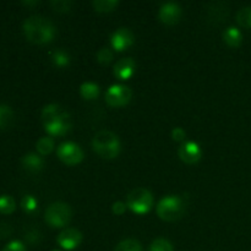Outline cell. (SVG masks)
<instances>
[{
    "instance_id": "5b68a950",
    "label": "cell",
    "mask_w": 251,
    "mask_h": 251,
    "mask_svg": "<svg viewBox=\"0 0 251 251\" xmlns=\"http://www.w3.org/2000/svg\"><path fill=\"white\" fill-rule=\"evenodd\" d=\"M126 206L137 215H145L153 206V196L147 189L136 188L127 195Z\"/></svg>"
},
{
    "instance_id": "ba28073f",
    "label": "cell",
    "mask_w": 251,
    "mask_h": 251,
    "mask_svg": "<svg viewBox=\"0 0 251 251\" xmlns=\"http://www.w3.org/2000/svg\"><path fill=\"white\" fill-rule=\"evenodd\" d=\"M132 97V92L127 86L113 85L105 93V102L110 107H123L130 102Z\"/></svg>"
},
{
    "instance_id": "9a60e30c",
    "label": "cell",
    "mask_w": 251,
    "mask_h": 251,
    "mask_svg": "<svg viewBox=\"0 0 251 251\" xmlns=\"http://www.w3.org/2000/svg\"><path fill=\"white\" fill-rule=\"evenodd\" d=\"M22 166L26 171L32 172V173H37V172H41L44 167V161L39 154L33 153V152H29L26 153L21 159Z\"/></svg>"
},
{
    "instance_id": "d6986e66",
    "label": "cell",
    "mask_w": 251,
    "mask_h": 251,
    "mask_svg": "<svg viewBox=\"0 0 251 251\" xmlns=\"http://www.w3.org/2000/svg\"><path fill=\"white\" fill-rule=\"evenodd\" d=\"M51 61L58 68H65L70 64V54L63 49H56L51 53Z\"/></svg>"
},
{
    "instance_id": "5bb4252c",
    "label": "cell",
    "mask_w": 251,
    "mask_h": 251,
    "mask_svg": "<svg viewBox=\"0 0 251 251\" xmlns=\"http://www.w3.org/2000/svg\"><path fill=\"white\" fill-rule=\"evenodd\" d=\"M135 64L132 58H123L114 65V75L119 80H127L135 71Z\"/></svg>"
},
{
    "instance_id": "d4e9b609",
    "label": "cell",
    "mask_w": 251,
    "mask_h": 251,
    "mask_svg": "<svg viewBox=\"0 0 251 251\" xmlns=\"http://www.w3.org/2000/svg\"><path fill=\"white\" fill-rule=\"evenodd\" d=\"M21 207L25 212L34 213L38 208V203H37V200L32 195H25L21 199Z\"/></svg>"
},
{
    "instance_id": "4dcf8cb0",
    "label": "cell",
    "mask_w": 251,
    "mask_h": 251,
    "mask_svg": "<svg viewBox=\"0 0 251 251\" xmlns=\"http://www.w3.org/2000/svg\"><path fill=\"white\" fill-rule=\"evenodd\" d=\"M185 136H186L185 131H184L181 127H174V129L172 130V137H173L174 141H178V142L184 141Z\"/></svg>"
},
{
    "instance_id": "6da1fadb",
    "label": "cell",
    "mask_w": 251,
    "mask_h": 251,
    "mask_svg": "<svg viewBox=\"0 0 251 251\" xmlns=\"http://www.w3.org/2000/svg\"><path fill=\"white\" fill-rule=\"evenodd\" d=\"M42 123L51 136H63L71 129V117L61 105L48 104L42 110Z\"/></svg>"
},
{
    "instance_id": "52a82bcc",
    "label": "cell",
    "mask_w": 251,
    "mask_h": 251,
    "mask_svg": "<svg viewBox=\"0 0 251 251\" xmlns=\"http://www.w3.org/2000/svg\"><path fill=\"white\" fill-rule=\"evenodd\" d=\"M59 159L68 166H76L83 159V151L75 142H64L56 151Z\"/></svg>"
},
{
    "instance_id": "277c9868",
    "label": "cell",
    "mask_w": 251,
    "mask_h": 251,
    "mask_svg": "<svg viewBox=\"0 0 251 251\" xmlns=\"http://www.w3.org/2000/svg\"><path fill=\"white\" fill-rule=\"evenodd\" d=\"M185 212V203L179 196H167L163 198L157 205V215L166 222H174L183 217Z\"/></svg>"
},
{
    "instance_id": "8fae6325",
    "label": "cell",
    "mask_w": 251,
    "mask_h": 251,
    "mask_svg": "<svg viewBox=\"0 0 251 251\" xmlns=\"http://www.w3.org/2000/svg\"><path fill=\"white\" fill-rule=\"evenodd\" d=\"M158 17L163 24L176 25L181 19V9L176 2H166L159 7Z\"/></svg>"
},
{
    "instance_id": "836d02e7",
    "label": "cell",
    "mask_w": 251,
    "mask_h": 251,
    "mask_svg": "<svg viewBox=\"0 0 251 251\" xmlns=\"http://www.w3.org/2000/svg\"><path fill=\"white\" fill-rule=\"evenodd\" d=\"M25 5H36L38 4V1H24Z\"/></svg>"
},
{
    "instance_id": "7402d4cb",
    "label": "cell",
    "mask_w": 251,
    "mask_h": 251,
    "mask_svg": "<svg viewBox=\"0 0 251 251\" xmlns=\"http://www.w3.org/2000/svg\"><path fill=\"white\" fill-rule=\"evenodd\" d=\"M237 21L242 27L251 28V6H245L238 11Z\"/></svg>"
},
{
    "instance_id": "f546056e",
    "label": "cell",
    "mask_w": 251,
    "mask_h": 251,
    "mask_svg": "<svg viewBox=\"0 0 251 251\" xmlns=\"http://www.w3.org/2000/svg\"><path fill=\"white\" fill-rule=\"evenodd\" d=\"M112 210H113V213H114V215H117V216L124 215V212L126 211V203L122 202V201H117V202L113 203Z\"/></svg>"
},
{
    "instance_id": "e0dca14e",
    "label": "cell",
    "mask_w": 251,
    "mask_h": 251,
    "mask_svg": "<svg viewBox=\"0 0 251 251\" xmlns=\"http://www.w3.org/2000/svg\"><path fill=\"white\" fill-rule=\"evenodd\" d=\"M15 114L6 104H0V129H6L14 124Z\"/></svg>"
},
{
    "instance_id": "d6a6232c",
    "label": "cell",
    "mask_w": 251,
    "mask_h": 251,
    "mask_svg": "<svg viewBox=\"0 0 251 251\" xmlns=\"http://www.w3.org/2000/svg\"><path fill=\"white\" fill-rule=\"evenodd\" d=\"M26 238L29 243H36L39 238V233L36 232V230H32V232L27 233Z\"/></svg>"
},
{
    "instance_id": "4316f807",
    "label": "cell",
    "mask_w": 251,
    "mask_h": 251,
    "mask_svg": "<svg viewBox=\"0 0 251 251\" xmlns=\"http://www.w3.org/2000/svg\"><path fill=\"white\" fill-rule=\"evenodd\" d=\"M74 2L70 0H53L50 1V6L53 7V10L58 12H69L73 7Z\"/></svg>"
},
{
    "instance_id": "e575fe53",
    "label": "cell",
    "mask_w": 251,
    "mask_h": 251,
    "mask_svg": "<svg viewBox=\"0 0 251 251\" xmlns=\"http://www.w3.org/2000/svg\"><path fill=\"white\" fill-rule=\"evenodd\" d=\"M53 251H58V250H53Z\"/></svg>"
},
{
    "instance_id": "44dd1931",
    "label": "cell",
    "mask_w": 251,
    "mask_h": 251,
    "mask_svg": "<svg viewBox=\"0 0 251 251\" xmlns=\"http://www.w3.org/2000/svg\"><path fill=\"white\" fill-rule=\"evenodd\" d=\"M119 5L117 0H95L92 2L93 9L97 12H110Z\"/></svg>"
},
{
    "instance_id": "7c38bea8",
    "label": "cell",
    "mask_w": 251,
    "mask_h": 251,
    "mask_svg": "<svg viewBox=\"0 0 251 251\" xmlns=\"http://www.w3.org/2000/svg\"><path fill=\"white\" fill-rule=\"evenodd\" d=\"M58 244L65 250H74L82 242V234L75 228H68L63 230L58 237Z\"/></svg>"
},
{
    "instance_id": "3957f363",
    "label": "cell",
    "mask_w": 251,
    "mask_h": 251,
    "mask_svg": "<svg viewBox=\"0 0 251 251\" xmlns=\"http://www.w3.org/2000/svg\"><path fill=\"white\" fill-rule=\"evenodd\" d=\"M92 149L102 158L113 159L119 156L122 145L114 132L102 130L93 137Z\"/></svg>"
},
{
    "instance_id": "8992f818",
    "label": "cell",
    "mask_w": 251,
    "mask_h": 251,
    "mask_svg": "<svg viewBox=\"0 0 251 251\" xmlns=\"http://www.w3.org/2000/svg\"><path fill=\"white\" fill-rule=\"evenodd\" d=\"M73 211L65 202H54L46 210V222L53 228H63L71 221Z\"/></svg>"
},
{
    "instance_id": "f1b7e54d",
    "label": "cell",
    "mask_w": 251,
    "mask_h": 251,
    "mask_svg": "<svg viewBox=\"0 0 251 251\" xmlns=\"http://www.w3.org/2000/svg\"><path fill=\"white\" fill-rule=\"evenodd\" d=\"M1 251H27V249L20 240H12Z\"/></svg>"
},
{
    "instance_id": "30bf717a",
    "label": "cell",
    "mask_w": 251,
    "mask_h": 251,
    "mask_svg": "<svg viewBox=\"0 0 251 251\" xmlns=\"http://www.w3.org/2000/svg\"><path fill=\"white\" fill-rule=\"evenodd\" d=\"M178 156L184 163L194 164L198 163L202 156V151L199 144L194 141H188L181 144V146L178 150Z\"/></svg>"
},
{
    "instance_id": "9c48e42d",
    "label": "cell",
    "mask_w": 251,
    "mask_h": 251,
    "mask_svg": "<svg viewBox=\"0 0 251 251\" xmlns=\"http://www.w3.org/2000/svg\"><path fill=\"white\" fill-rule=\"evenodd\" d=\"M205 14L206 19H207L206 21L217 25L226 21V19L228 17V14H229V7H228L227 2H211V4H208L207 6H206Z\"/></svg>"
},
{
    "instance_id": "7a4b0ae2",
    "label": "cell",
    "mask_w": 251,
    "mask_h": 251,
    "mask_svg": "<svg viewBox=\"0 0 251 251\" xmlns=\"http://www.w3.org/2000/svg\"><path fill=\"white\" fill-rule=\"evenodd\" d=\"M25 36L29 42L36 44L49 43L55 37V26L53 22L42 15H33L25 20Z\"/></svg>"
},
{
    "instance_id": "4fadbf2b",
    "label": "cell",
    "mask_w": 251,
    "mask_h": 251,
    "mask_svg": "<svg viewBox=\"0 0 251 251\" xmlns=\"http://www.w3.org/2000/svg\"><path fill=\"white\" fill-rule=\"evenodd\" d=\"M110 43L115 50H124V49L129 48L132 43H134V34L131 31L127 28H119L113 33L112 38H110Z\"/></svg>"
},
{
    "instance_id": "83f0119b",
    "label": "cell",
    "mask_w": 251,
    "mask_h": 251,
    "mask_svg": "<svg viewBox=\"0 0 251 251\" xmlns=\"http://www.w3.org/2000/svg\"><path fill=\"white\" fill-rule=\"evenodd\" d=\"M97 60L102 65H108L113 60V51L109 48H102L97 51Z\"/></svg>"
},
{
    "instance_id": "ffe728a7",
    "label": "cell",
    "mask_w": 251,
    "mask_h": 251,
    "mask_svg": "<svg viewBox=\"0 0 251 251\" xmlns=\"http://www.w3.org/2000/svg\"><path fill=\"white\" fill-rule=\"evenodd\" d=\"M36 149L37 151L39 152V154L47 156V154H49L54 150V140L49 136L41 137V139L37 141Z\"/></svg>"
},
{
    "instance_id": "ac0fdd59",
    "label": "cell",
    "mask_w": 251,
    "mask_h": 251,
    "mask_svg": "<svg viewBox=\"0 0 251 251\" xmlns=\"http://www.w3.org/2000/svg\"><path fill=\"white\" fill-rule=\"evenodd\" d=\"M80 93L85 100H96L100 95V87L95 82H85L81 85Z\"/></svg>"
},
{
    "instance_id": "2e32d148",
    "label": "cell",
    "mask_w": 251,
    "mask_h": 251,
    "mask_svg": "<svg viewBox=\"0 0 251 251\" xmlns=\"http://www.w3.org/2000/svg\"><path fill=\"white\" fill-rule=\"evenodd\" d=\"M223 39L226 43L232 48H238L242 46L243 43V34L237 27H228L225 32H223Z\"/></svg>"
},
{
    "instance_id": "cb8c5ba5",
    "label": "cell",
    "mask_w": 251,
    "mask_h": 251,
    "mask_svg": "<svg viewBox=\"0 0 251 251\" xmlns=\"http://www.w3.org/2000/svg\"><path fill=\"white\" fill-rule=\"evenodd\" d=\"M114 251H142V247L137 240L126 239L120 242Z\"/></svg>"
},
{
    "instance_id": "1f68e13d",
    "label": "cell",
    "mask_w": 251,
    "mask_h": 251,
    "mask_svg": "<svg viewBox=\"0 0 251 251\" xmlns=\"http://www.w3.org/2000/svg\"><path fill=\"white\" fill-rule=\"evenodd\" d=\"M10 233H11V227H10V225L0 222V237H7Z\"/></svg>"
},
{
    "instance_id": "603a6c76",
    "label": "cell",
    "mask_w": 251,
    "mask_h": 251,
    "mask_svg": "<svg viewBox=\"0 0 251 251\" xmlns=\"http://www.w3.org/2000/svg\"><path fill=\"white\" fill-rule=\"evenodd\" d=\"M16 207V202H15L14 198L10 195H1L0 196V212L9 215Z\"/></svg>"
},
{
    "instance_id": "484cf974",
    "label": "cell",
    "mask_w": 251,
    "mask_h": 251,
    "mask_svg": "<svg viewBox=\"0 0 251 251\" xmlns=\"http://www.w3.org/2000/svg\"><path fill=\"white\" fill-rule=\"evenodd\" d=\"M150 251H174V248L169 240L158 238V239L152 242L151 247H150Z\"/></svg>"
}]
</instances>
